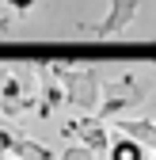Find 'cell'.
<instances>
[{"instance_id": "obj_1", "label": "cell", "mask_w": 156, "mask_h": 160, "mask_svg": "<svg viewBox=\"0 0 156 160\" xmlns=\"http://www.w3.org/2000/svg\"><path fill=\"white\" fill-rule=\"evenodd\" d=\"M46 69H53V80L65 88V103L69 107H80L84 114H95L99 95H103V69L99 65L76 69L69 61H46Z\"/></svg>"}, {"instance_id": "obj_2", "label": "cell", "mask_w": 156, "mask_h": 160, "mask_svg": "<svg viewBox=\"0 0 156 160\" xmlns=\"http://www.w3.org/2000/svg\"><path fill=\"white\" fill-rule=\"evenodd\" d=\"M137 12H141V0H107V15L95 27H84V31H91L95 38H118L137 19Z\"/></svg>"}, {"instance_id": "obj_3", "label": "cell", "mask_w": 156, "mask_h": 160, "mask_svg": "<svg viewBox=\"0 0 156 160\" xmlns=\"http://www.w3.org/2000/svg\"><path fill=\"white\" fill-rule=\"evenodd\" d=\"M76 137H80V145L91 149V152H107V145H110V130H107V122L99 114H84V126L76 130Z\"/></svg>"}, {"instance_id": "obj_4", "label": "cell", "mask_w": 156, "mask_h": 160, "mask_svg": "<svg viewBox=\"0 0 156 160\" xmlns=\"http://www.w3.org/2000/svg\"><path fill=\"white\" fill-rule=\"evenodd\" d=\"M8 156H19V160H53L57 152L50 149V145H42V141H31L27 133H12V145H8Z\"/></svg>"}, {"instance_id": "obj_5", "label": "cell", "mask_w": 156, "mask_h": 160, "mask_svg": "<svg viewBox=\"0 0 156 160\" xmlns=\"http://www.w3.org/2000/svg\"><path fill=\"white\" fill-rule=\"evenodd\" d=\"M118 130L129 133L133 141H141V145H156V122H149V118H118Z\"/></svg>"}, {"instance_id": "obj_6", "label": "cell", "mask_w": 156, "mask_h": 160, "mask_svg": "<svg viewBox=\"0 0 156 160\" xmlns=\"http://www.w3.org/2000/svg\"><path fill=\"white\" fill-rule=\"evenodd\" d=\"M107 156L110 160H145V145L133 141V137H118V141L107 145Z\"/></svg>"}, {"instance_id": "obj_7", "label": "cell", "mask_w": 156, "mask_h": 160, "mask_svg": "<svg viewBox=\"0 0 156 160\" xmlns=\"http://www.w3.org/2000/svg\"><path fill=\"white\" fill-rule=\"evenodd\" d=\"M53 160H99V152H91V149H84V145H69L61 156H53Z\"/></svg>"}, {"instance_id": "obj_8", "label": "cell", "mask_w": 156, "mask_h": 160, "mask_svg": "<svg viewBox=\"0 0 156 160\" xmlns=\"http://www.w3.org/2000/svg\"><path fill=\"white\" fill-rule=\"evenodd\" d=\"M42 103H50V107H57V103H65V88L57 84V80H50V84H46V99H42Z\"/></svg>"}, {"instance_id": "obj_9", "label": "cell", "mask_w": 156, "mask_h": 160, "mask_svg": "<svg viewBox=\"0 0 156 160\" xmlns=\"http://www.w3.org/2000/svg\"><path fill=\"white\" fill-rule=\"evenodd\" d=\"M34 4H38V0H4V8H12L15 15H31Z\"/></svg>"}, {"instance_id": "obj_10", "label": "cell", "mask_w": 156, "mask_h": 160, "mask_svg": "<svg viewBox=\"0 0 156 160\" xmlns=\"http://www.w3.org/2000/svg\"><path fill=\"white\" fill-rule=\"evenodd\" d=\"M4 34H12V12L0 15V38H4Z\"/></svg>"}, {"instance_id": "obj_11", "label": "cell", "mask_w": 156, "mask_h": 160, "mask_svg": "<svg viewBox=\"0 0 156 160\" xmlns=\"http://www.w3.org/2000/svg\"><path fill=\"white\" fill-rule=\"evenodd\" d=\"M4 72H8V69H4V65H0V76H4Z\"/></svg>"}]
</instances>
